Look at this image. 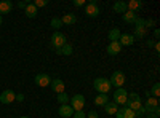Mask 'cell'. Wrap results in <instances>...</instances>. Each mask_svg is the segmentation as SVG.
<instances>
[{
	"label": "cell",
	"mask_w": 160,
	"mask_h": 118,
	"mask_svg": "<svg viewBox=\"0 0 160 118\" xmlns=\"http://www.w3.org/2000/svg\"><path fill=\"white\" fill-rule=\"evenodd\" d=\"M0 26H2V15H0Z\"/></svg>",
	"instance_id": "60d3db41"
},
{
	"label": "cell",
	"mask_w": 160,
	"mask_h": 118,
	"mask_svg": "<svg viewBox=\"0 0 160 118\" xmlns=\"http://www.w3.org/2000/svg\"><path fill=\"white\" fill-rule=\"evenodd\" d=\"M104 110H106V113H108V115H115L117 110H118V106H117L115 102H108L104 106Z\"/></svg>",
	"instance_id": "d6986e66"
},
{
	"label": "cell",
	"mask_w": 160,
	"mask_h": 118,
	"mask_svg": "<svg viewBox=\"0 0 160 118\" xmlns=\"http://www.w3.org/2000/svg\"><path fill=\"white\" fill-rule=\"evenodd\" d=\"M83 5H87L85 0H74V7H83Z\"/></svg>",
	"instance_id": "d6a6232c"
},
{
	"label": "cell",
	"mask_w": 160,
	"mask_h": 118,
	"mask_svg": "<svg viewBox=\"0 0 160 118\" xmlns=\"http://www.w3.org/2000/svg\"><path fill=\"white\" fill-rule=\"evenodd\" d=\"M154 37H155V38L160 37V29H155V31H154Z\"/></svg>",
	"instance_id": "8d00e7d4"
},
{
	"label": "cell",
	"mask_w": 160,
	"mask_h": 118,
	"mask_svg": "<svg viewBox=\"0 0 160 118\" xmlns=\"http://www.w3.org/2000/svg\"><path fill=\"white\" fill-rule=\"evenodd\" d=\"M146 109V113H152L155 116L160 115V107H158V99L157 97H148V101H146V104L142 106Z\"/></svg>",
	"instance_id": "7a4b0ae2"
},
{
	"label": "cell",
	"mask_w": 160,
	"mask_h": 118,
	"mask_svg": "<svg viewBox=\"0 0 160 118\" xmlns=\"http://www.w3.org/2000/svg\"><path fill=\"white\" fill-rule=\"evenodd\" d=\"M111 82V86H115V88H122L125 85V73L120 72V70H115L112 73V77L109 78Z\"/></svg>",
	"instance_id": "5b68a950"
},
{
	"label": "cell",
	"mask_w": 160,
	"mask_h": 118,
	"mask_svg": "<svg viewBox=\"0 0 160 118\" xmlns=\"http://www.w3.org/2000/svg\"><path fill=\"white\" fill-rule=\"evenodd\" d=\"M146 118H158V116H155V115H152V113H148V116Z\"/></svg>",
	"instance_id": "ab89813d"
},
{
	"label": "cell",
	"mask_w": 160,
	"mask_h": 118,
	"mask_svg": "<svg viewBox=\"0 0 160 118\" xmlns=\"http://www.w3.org/2000/svg\"><path fill=\"white\" fill-rule=\"evenodd\" d=\"M32 5H34L35 8H42V7H47L48 2H47V0H34Z\"/></svg>",
	"instance_id": "f1b7e54d"
},
{
	"label": "cell",
	"mask_w": 160,
	"mask_h": 118,
	"mask_svg": "<svg viewBox=\"0 0 160 118\" xmlns=\"http://www.w3.org/2000/svg\"><path fill=\"white\" fill-rule=\"evenodd\" d=\"M108 54L109 56H117L120 51H122V46H120V43L118 42H111L109 45H108Z\"/></svg>",
	"instance_id": "4fadbf2b"
},
{
	"label": "cell",
	"mask_w": 160,
	"mask_h": 118,
	"mask_svg": "<svg viewBox=\"0 0 160 118\" xmlns=\"http://www.w3.org/2000/svg\"><path fill=\"white\" fill-rule=\"evenodd\" d=\"M72 51H74L72 45H71V43H66L64 46H61L59 50H56V53H58V54H62V56H71Z\"/></svg>",
	"instance_id": "e0dca14e"
},
{
	"label": "cell",
	"mask_w": 160,
	"mask_h": 118,
	"mask_svg": "<svg viewBox=\"0 0 160 118\" xmlns=\"http://www.w3.org/2000/svg\"><path fill=\"white\" fill-rule=\"evenodd\" d=\"M13 8V3L10 2V0H2L0 2V15H7V13H10Z\"/></svg>",
	"instance_id": "9a60e30c"
},
{
	"label": "cell",
	"mask_w": 160,
	"mask_h": 118,
	"mask_svg": "<svg viewBox=\"0 0 160 118\" xmlns=\"http://www.w3.org/2000/svg\"><path fill=\"white\" fill-rule=\"evenodd\" d=\"M154 45H155L154 40H148V46H149V48H154Z\"/></svg>",
	"instance_id": "74e56055"
},
{
	"label": "cell",
	"mask_w": 160,
	"mask_h": 118,
	"mask_svg": "<svg viewBox=\"0 0 160 118\" xmlns=\"http://www.w3.org/2000/svg\"><path fill=\"white\" fill-rule=\"evenodd\" d=\"M72 116H74V118H87V113H85L83 110H78V112H74Z\"/></svg>",
	"instance_id": "4dcf8cb0"
},
{
	"label": "cell",
	"mask_w": 160,
	"mask_h": 118,
	"mask_svg": "<svg viewBox=\"0 0 160 118\" xmlns=\"http://www.w3.org/2000/svg\"><path fill=\"white\" fill-rule=\"evenodd\" d=\"M66 43H68V42H66V35H64V34H61V32H55V34L51 35V45L55 46L56 50H59V48L64 46Z\"/></svg>",
	"instance_id": "52a82bcc"
},
{
	"label": "cell",
	"mask_w": 160,
	"mask_h": 118,
	"mask_svg": "<svg viewBox=\"0 0 160 118\" xmlns=\"http://www.w3.org/2000/svg\"><path fill=\"white\" fill-rule=\"evenodd\" d=\"M58 102L61 104V106H62V104H69V96L66 94V91H64V93H59V94H58Z\"/></svg>",
	"instance_id": "484cf974"
},
{
	"label": "cell",
	"mask_w": 160,
	"mask_h": 118,
	"mask_svg": "<svg viewBox=\"0 0 160 118\" xmlns=\"http://www.w3.org/2000/svg\"><path fill=\"white\" fill-rule=\"evenodd\" d=\"M146 34H148V29L146 27H136L135 29V38H142V37H146Z\"/></svg>",
	"instance_id": "d4e9b609"
},
{
	"label": "cell",
	"mask_w": 160,
	"mask_h": 118,
	"mask_svg": "<svg viewBox=\"0 0 160 118\" xmlns=\"http://www.w3.org/2000/svg\"><path fill=\"white\" fill-rule=\"evenodd\" d=\"M50 24H51V27H53V29H61V26H62L61 18H53Z\"/></svg>",
	"instance_id": "4316f807"
},
{
	"label": "cell",
	"mask_w": 160,
	"mask_h": 118,
	"mask_svg": "<svg viewBox=\"0 0 160 118\" xmlns=\"http://www.w3.org/2000/svg\"><path fill=\"white\" fill-rule=\"evenodd\" d=\"M154 26H155V21L151 19V18L144 21V27H146V29H151V27H154Z\"/></svg>",
	"instance_id": "f546056e"
},
{
	"label": "cell",
	"mask_w": 160,
	"mask_h": 118,
	"mask_svg": "<svg viewBox=\"0 0 160 118\" xmlns=\"http://www.w3.org/2000/svg\"><path fill=\"white\" fill-rule=\"evenodd\" d=\"M93 86H95V89L98 91V94H108L112 89L109 78H104V77H98L96 80L93 82Z\"/></svg>",
	"instance_id": "6da1fadb"
},
{
	"label": "cell",
	"mask_w": 160,
	"mask_h": 118,
	"mask_svg": "<svg viewBox=\"0 0 160 118\" xmlns=\"http://www.w3.org/2000/svg\"><path fill=\"white\" fill-rule=\"evenodd\" d=\"M154 50L157 51V53H158V51H160V43H158V42H157V43L154 45Z\"/></svg>",
	"instance_id": "f35d334b"
},
{
	"label": "cell",
	"mask_w": 160,
	"mask_h": 118,
	"mask_svg": "<svg viewBox=\"0 0 160 118\" xmlns=\"http://www.w3.org/2000/svg\"><path fill=\"white\" fill-rule=\"evenodd\" d=\"M16 99V94H15V91H11V89H5L2 94H0V102L2 104H11V102H15Z\"/></svg>",
	"instance_id": "9c48e42d"
},
{
	"label": "cell",
	"mask_w": 160,
	"mask_h": 118,
	"mask_svg": "<svg viewBox=\"0 0 160 118\" xmlns=\"http://www.w3.org/2000/svg\"><path fill=\"white\" fill-rule=\"evenodd\" d=\"M75 21H77V16L72 15V13H69V15H64V16L61 18V22L66 24V26H74Z\"/></svg>",
	"instance_id": "ac0fdd59"
},
{
	"label": "cell",
	"mask_w": 160,
	"mask_h": 118,
	"mask_svg": "<svg viewBox=\"0 0 160 118\" xmlns=\"http://www.w3.org/2000/svg\"><path fill=\"white\" fill-rule=\"evenodd\" d=\"M29 3L28 2H22V0H21V2H18V8H21V10H26V7H28Z\"/></svg>",
	"instance_id": "836d02e7"
},
{
	"label": "cell",
	"mask_w": 160,
	"mask_h": 118,
	"mask_svg": "<svg viewBox=\"0 0 160 118\" xmlns=\"http://www.w3.org/2000/svg\"><path fill=\"white\" fill-rule=\"evenodd\" d=\"M51 83V77L48 73H37L35 75V85H38L40 88H47Z\"/></svg>",
	"instance_id": "ba28073f"
},
{
	"label": "cell",
	"mask_w": 160,
	"mask_h": 118,
	"mask_svg": "<svg viewBox=\"0 0 160 118\" xmlns=\"http://www.w3.org/2000/svg\"><path fill=\"white\" fill-rule=\"evenodd\" d=\"M141 7H142V2H139V0H131V2L127 3V8H128L130 11H135V13H136V10H139Z\"/></svg>",
	"instance_id": "7402d4cb"
},
{
	"label": "cell",
	"mask_w": 160,
	"mask_h": 118,
	"mask_svg": "<svg viewBox=\"0 0 160 118\" xmlns=\"http://www.w3.org/2000/svg\"><path fill=\"white\" fill-rule=\"evenodd\" d=\"M108 102H109V96L108 94H98L95 97V104H96V106H99V107H104Z\"/></svg>",
	"instance_id": "ffe728a7"
},
{
	"label": "cell",
	"mask_w": 160,
	"mask_h": 118,
	"mask_svg": "<svg viewBox=\"0 0 160 118\" xmlns=\"http://www.w3.org/2000/svg\"><path fill=\"white\" fill-rule=\"evenodd\" d=\"M99 13H101V10H99V7H98L96 0H91V2H88V3L85 5V15H87L88 18H98Z\"/></svg>",
	"instance_id": "3957f363"
},
{
	"label": "cell",
	"mask_w": 160,
	"mask_h": 118,
	"mask_svg": "<svg viewBox=\"0 0 160 118\" xmlns=\"http://www.w3.org/2000/svg\"><path fill=\"white\" fill-rule=\"evenodd\" d=\"M24 13H26V16H28V18H35V16H37V8H35L32 3H29L28 7H26Z\"/></svg>",
	"instance_id": "603a6c76"
},
{
	"label": "cell",
	"mask_w": 160,
	"mask_h": 118,
	"mask_svg": "<svg viewBox=\"0 0 160 118\" xmlns=\"http://www.w3.org/2000/svg\"><path fill=\"white\" fill-rule=\"evenodd\" d=\"M118 43H120V46H131L133 43H135V37H133L131 34H122L120 35V38H118Z\"/></svg>",
	"instance_id": "30bf717a"
},
{
	"label": "cell",
	"mask_w": 160,
	"mask_h": 118,
	"mask_svg": "<svg viewBox=\"0 0 160 118\" xmlns=\"http://www.w3.org/2000/svg\"><path fill=\"white\" fill-rule=\"evenodd\" d=\"M15 101H19V102H22L24 101V94H16V99Z\"/></svg>",
	"instance_id": "d590c367"
},
{
	"label": "cell",
	"mask_w": 160,
	"mask_h": 118,
	"mask_svg": "<svg viewBox=\"0 0 160 118\" xmlns=\"http://www.w3.org/2000/svg\"><path fill=\"white\" fill-rule=\"evenodd\" d=\"M19 118H29V116H19Z\"/></svg>",
	"instance_id": "b9f144b4"
},
{
	"label": "cell",
	"mask_w": 160,
	"mask_h": 118,
	"mask_svg": "<svg viewBox=\"0 0 160 118\" xmlns=\"http://www.w3.org/2000/svg\"><path fill=\"white\" fill-rule=\"evenodd\" d=\"M115 116H117V118H136L135 112L130 110L128 107H122V109H118V110H117V113H115Z\"/></svg>",
	"instance_id": "8fae6325"
},
{
	"label": "cell",
	"mask_w": 160,
	"mask_h": 118,
	"mask_svg": "<svg viewBox=\"0 0 160 118\" xmlns=\"http://www.w3.org/2000/svg\"><path fill=\"white\" fill-rule=\"evenodd\" d=\"M59 115L62 116V118H69V116H72L74 115V109L69 106V104H62V106H59Z\"/></svg>",
	"instance_id": "5bb4252c"
},
{
	"label": "cell",
	"mask_w": 160,
	"mask_h": 118,
	"mask_svg": "<svg viewBox=\"0 0 160 118\" xmlns=\"http://www.w3.org/2000/svg\"><path fill=\"white\" fill-rule=\"evenodd\" d=\"M144 21L146 19H142V18H136L135 19V26L136 27H144Z\"/></svg>",
	"instance_id": "1f68e13d"
},
{
	"label": "cell",
	"mask_w": 160,
	"mask_h": 118,
	"mask_svg": "<svg viewBox=\"0 0 160 118\" xmlns=\"http://www.w3.org/2000/svg\"><path fill=\"white\" fill-rule=\"evenodd\" d=\"M127 99H128V91H127V89L117 88V89L114 91V102L117 104V106H125Z\"/></svg>",
	"instance_id": "277c9868"
},
{
	"label": "cell",
	"mask_w": 160,
	"mask_h": 118,
	"mask_svg": "<svg viewBox=\"0 0 160 118\" xmlns=\"http://www.w3.org/2000/svg\"><path fill=\"white\" fill-rule=\"evenodd\" d=\"M149 93H151V96H152V97H158V94H160V85H158V83H155V85L152 86V89L149 91Z\"/></svg>",
	"instance_id": "83f0119b"
},
{
	"label": "cell",
	"mask_w": 160,
	"mask_h": 118,
	"mask_svg": "<svg viewBox=\"0 0 160 118\" xmlns=\"http://www.w3.org/2000/svg\"><path fill=\"white\" fill-rule=\"evenodd\" d=\"M112 8H114V11H115V13H125V11L128 10V8H127V3H125V2H122V0L115 2Z\"/></svg>",
	"instance_id": "44dd1931"
},
{
	"label": "cell",
	"mask_w": 160,
	"mask_h": 118,
	"mask_svg": "<svg viewBox=\"0 0 160 118\" xmlns=\"http://www.w3.org/2000/svg\"><path fill=\"white\" fill-rule=\"evenodd\" d=\"M69 106L74 109V112L82 110L83 106H85V97H83L82 94H74L72 99H69Z\"/></svg>",
	"instance_id": "8992f818"
},
{
	"label": "cell",
	"mask_w": 160,
	"mask_h": 118,
	"mask_svg": "<svg viewBox=\"0 0 160 118\" xmlns=\"http://www.w3.org/2000/svg\"><path fill=\"white\" fill-rule=\"evenodd\" d=\"M120 35H122V34H120V31L115 27V29H111V31H109V35H108V37H109L111 42H118Z\"/></svg>",
	"instance_id": "cb8c5ba5"
},
{
	"label": "cell",
	"mask_w": 160,
	"mask_h": 118,
	"mask_svg": "<svg viewBox=\"0 0 160 118\" xmlns=\"http://www.w3.org/2000/svg\"><path fill=\"white\" fill-rule=\"evenodd\" d=\"M122 18H123V21H125L127 24H135V19H136L138 16H136V13H135V11L127 10V11L123 13V16H122Z\"/></svg>",
	"instance_id": "2e32d148"
},
{
	"label": "cell",
	"mask_w": 160,
	"mask_h": 118,
	"mask_svg": "<svg viewBox=\"0 0 160 118\" xmlns=\"http://www.w3.org/2000/svg\"><path fill=\"white\" fill-rule=\"evenodd\" d=\"M87 118H98V113H96L95 110H91V112H88V115H87Z\"/></svg>",
	"instance_id": "e575fe53"
},
{
	"label": "cell",
	"mask_w": 160,
	"mask_h": 118,
	"mask_svg": "<svg viewBox=\"0 0 160 118\" xmlns=\"http://www.w3.org/2000/svg\"><path fill=\"white\" fill-rule=\"evenodd\" d=\"M50 86H51V89L55 91V93H64V82L61 80V78H55V80H51V83H50Z\"/></svg>",
	"instance_id": "7c38bea8"
}]
</instances>
